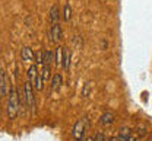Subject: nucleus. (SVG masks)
I'll use <instances>...</instances> for the list:
<instances>
[{
	"label": "nucleus",
	"instance_id": "6e6552de",
	"mask_svg": "<svg viewBox=\"0 0 152 141\" xmlns=\"http://www.w3.org/2000/svg\"><path fill=\"white\" fill-rule=\"evenodd\" d=\"M20 57H22L23 61H32L34 57H35V53L32 51L31 47H23L22 51H20Z\"/></svg>",
	"mask_w": 152,
	"mask_h": 141
},
{
	"label": "nucleus",
	"instance_id": "f03ea898",
	"mask_svg": "<svg viewBox=\"0 0 152 141\" xmlns=\"http://www.w3.org/2000/svg\"><path fill=\"white\" fill-rule=\"evenodd\" d=\"M88 127H89V119L88 118H80L79 121H76V124L72 128V137L76 141H82L85 138Z\"/></svg>",
	"mask_w": 152,
	"mask_h": 141
},
{
	"label": "nucleus",
	"instance_id": "9b49d317",
	"mask_svg": "<svg viewBox=\"0 0 152 141\" xmlns=\"http://www.w3.org/2000/svg\"><path fill=\"white\" fill-rule=\"evenodd\" d=\"M61 83H63L61 74H54L53 79H51V90L54 92V90H57V89H60V87H61Z\"/></svg>",
	"mask_w": 152,
	"mask_h": 141
},
{
	"label": "nucleus",
	"instance_id": "f8f14e48",
	"mask_svg": "<svg viewBox=\"0 0 152 141\" xmlns=\"http://www.w3.org/2000/svg\"><path fill=\"white\" fill-rule=\"evenodd\" d=\"M129 137H130V129H129V128H126V127H124V128H120L117 141H126Z\"/></svg>",
	"mask_w": 152,
	"mask_h": 141
},
{
	"label": "nucleus",
	"instance_id": "7ed1b4c3",
	"mask_svg": "<svg viewBox=\"0 0 152 141\" xmlns=\"http://www.w3.org/2000/svg\"><path fill=\"white\" fill-rule=\"evenodd\" d=\"M23 92H25V101H26V106L31 109L32 114H35L37 111V103H35V96H34V86L29 81H25L23 84Z\"/></svg>",
	"mask_w": 152,
	"mask_h": 141
},
{
	"label": "nucleus",
	"instance_id": "2eb2a0df",
	"mask_svg": "<svg viewBox=\"0 0 152 141\" xmlns=\"http://www.w3.org/2000/svg\"><path fill=\"white\" fill-rule=\"evenodd\" d=\"M61 50H63V47H58L56 51V64L57 65H61Z\"/></svg>",
	"mask_w": 152,
	"mask_h": 141
},
{
	"label": "nucleus",
	"instance_id": "9d476101",
	"mask_svg": "<svg viewBox=\"0 0 152 141\" xmlns=\"http://www.w3.org/2000/svg\"><path fill=\"white\" fill-rule=\"evenodd\" d=\"M113 122H114L113 112H105V114H102L101 118H99V124H101V125H110V124H113Z\"/></svg>",
	"mask_w": 152,
	"mask_h": 141
},
{
	"label": "nucleus",
	"instance_id": "ddd939ff",
	"mask_svg": "<svg viewBox=\"0 0 152 141\" xmlns=\"http://www.w3.org/2000/svg\"><path fill=\"white\" fill-rule=\"evenodd\" d=\"M44 57H45V51H38V53H35L34 60L37 61L38 65H41V67H42V64H44ZM38 65H37V67H38Z\"/></svg>",
	"mask_w": 152,
	"mask_h": 141
},
{
	"label": "nucleus",
	"instance_id": "6ab92c4d",
	"mask_svg": "<svg viewBox=\"0 0 152 141\" xmlns=\"http://www.w3.org/2000/svg\"><path fill=\"white\" fill-rule=\"evenodd\" d=\"M92 140H94V138H89V137H88V138H86L85 141H92Z\"/></svg>",
	"mask_w": 152,
	"mask_h": 141
},
{
	"label": "nucleus",
	"instance_id": "dca6fc26",
	"mask_svg": "<svg viewBox=\"0 0 152 141\" xmlns=\"http://www.w3.org/2000/svg\"><path fill=\"white\" fill-rule=\"evenodd\" d=\"M92 141H105V137H104V134H102V132H98Z\"/></svg>",
	"mask_w": 152,
	"mask_h": 141
},
{
	"label": "nucleus",
	"instance_id": "39448f33",
	"mask_svg": "<svg viewBox=\"0 0 152 141\" xmlns=\"http://www.w3.org/2000/svg\"><path fill=\"white\" fill-rule=\"evenodd\" d=\"M50 37L53 42H60L63 40V31H61V26L58 23L51 25V31H50Z\"/></svg>",
	"mask_w": 152,
	"mask_h": 141
},
{
	"label": "nucleus",
	"instance_id": "423d86ee",
	"mask_svg": "<svg viewBox=\"0 0 152 141\" xmlns=\"http://www.w3.org/2000/svg\"><path fill=\"white\" fill-rule=\"evenodd\" d=\"M69 65H70V51H69V48L63 47V50H61V67L64 70H67Z\"/></svg>",
	"mask_w": 152,
	"mask_h": 141
},
{
	"label": "nucleus",
	"instance_id": "f3484780",
	"mask_svg": "<svg viewBox=\"0 0 152 141\" xmlns=\"http://www.w3.org/2000/svg\"><path fill=\"white\" fill-rule=\"evenodd\" d=\"M73 44H77V47H80V37H75V38H73Z\"/></svg>",
	"mask_w": 152,
	"mask_h": 141
},
{
	"label": "nucleus",
	"instance_id": "1a4fd4ad",
	"mask_svg": "<svg viewBox=\"0 0 152 141\" xmlns=\"http://www.w3.org/2000/svg\"><path fill=\"white\" fill-rule=\"evenodd\" d=\"M60 9H58V6L54 4L51 9H50V20H51V23L54 25V23H58V20H60Z\"/></svg>",
	"mask_w": 152,
	"mask_h": 141
},
{
	"label": "nucleus",
	"instance_id": "4468645a",
	"mask_svg": "<svg viewBox=\"0 0 152 141\" xmlns=\"http://www.w3.org/2000/svg\"><path fill=\"white\" fill-rule=\"evenodd\" d=\"M63 18H64V20H69L70 18H72V9H70V6L66 3L64 4V10H63Z\"/></svg>",
	"mask_w": 152,
	"mask_h": 141
},
{
	"label": "nucleus",
	"instance_id": "f257e3e1",
	"mask_svg": "<svg viewBox=\"0 0 152 141\" xmlns=\"http://www.w3.org/2000/svg\"><path fill=\"white\" fill-rule=\"evenodd\" d=\"M20 111V96L19 90H16L15 86H10L9 93H7V117L10 119H15L19 115Z\"/></svg>",
	"mask_w": 152,
	"mask_h": 141
},
{
	"label": "nucleus",
	"instance_id": "a211bd4d",
	"mask_svg": "<svg viewBox=\"0 0 152 141\" xmlns=\"http://www.w3.org/2000/svg\"><path fill=\"white\" fill-rule=\"evenodd\" d=\"M126 141H136V138H134L133 135H130V137H129V138H127V140H126Z\"/></svg>",
	"mask_w": 152,
	"mask_h": 141
},
{
	"label": "nucleus",
	"instance_id": "0eeeda50",
	"mask_svg": "<svg viewBox=\"0 0 152 141\" xmlns=\"http://www.w3.org/2000/svg\"><path fill=\"white\" fill-rule=\"evenodd\" d=\"M26 74H28V81L32 83V86H35V83H37V76H38V67L35 65V64L29 65Z\"/></svg>",
	"mask_w": 152,
	"mask_h": 141
},
{
	"label": "nucleus",
	"instance_id": "20e7f679",
	"mask_svg": "<svg viewBox=\"0 0 152 141\" xmlns=\"http://www.w3.org/2000/svg\"><path fill=\"white\" fill-rule=\"evenodd\" d=\"M9 93L7 87V74L3 68H0V98H4Z\"/></svg>",
	"mask_w": 152,
	"mask_h": 141
}]
</instances>
